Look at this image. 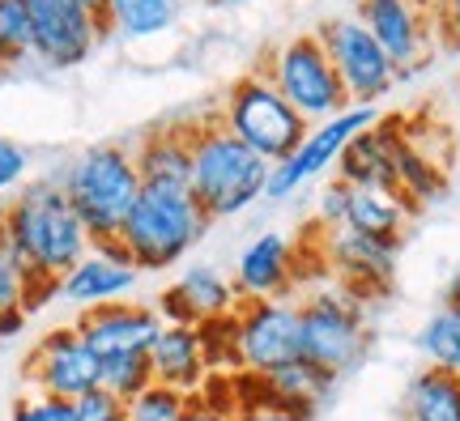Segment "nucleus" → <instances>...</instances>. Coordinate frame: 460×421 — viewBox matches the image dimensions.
Wrapping results in <instances>:
<instances>
[{"label":"nucleus","instance_id":"f257e3e1","mask_svg":"<svg viewBox=\"0 0 460 421\" xmlns=\"http://www.w3.org/2000/svg\"><path fill=\"white\" fill-rule=\"evenodd\" d=\"M0 230H4L9 251L22 268L26 311H39L43 303H51L60 290V276L94 247L77 209L68 205L60 179H34L17 196H9L0 205Z\"/></svg>","mask_w":460,"mask_h":421},{"label":"nucleus","instance_id":"f03ea898","mask_svg":"<svg viewBox=\"0 0 460 421\" xmlns=\"http://www.w3.org/2000/svg\"><path fill=\"white\" fill-rule=\"evenodd\" d=\"M68 205L77 209L90 243H119L146 179L137 171L132 145H90L60 171Z\"/></svg>","mask_w":460,"mask_h":421},{"label":"nucleus","instance_id":"7ed1b4c3","mask_svg":"<svg viewBox=\"0 0 460 421\" xmlns=\"http://www.w3.org/2000/svg\"><path fill=\"white\" fill-rule=\"evenodd\" d=\"M273 166L256 158L243 141H234L214 111L192 119V179L188 188L197 205L209 213V222H226L264 200Z\"/></svg>","mask_w":460,"mask_h":421},{"label":"nucleus","instance_id":"20e7f679","mask_svg":"<svg viewBox=\"0 0 460 421\" xmlns=\"http://www.w3.org/2000/svg\"><path fill=\"white\" fill-rule=\"evenodd\" d=\"M209 226L214 222L197 205L192 188L146 183L119 243H124L137 273H166V268H175L180 259L197 251V243L209 234Z\"/></svg>","mask_w":460,"mask_h":421},{"label":"nucleus","instance_id":"39448f33","mask_svg":"<svg viewBox=\"0 0 460 421\" xmlns=\"http://www.w3.org/2000/svg\"><path fill=\"white\" fill-rule=\"evenodd\" d=\"M214 115L222 119V128H226L234 141H243V145L252 149L256 158H264L269 166L286 162V158L307 141V132H312V124L286 102V94L264 77L261 68L234 77L226 94L217 98Z\"/></svg>","mask_w":460,"mask_h":421},{"label":"nucleus","instance_id":"423d86ee","mask_svg":"<svg viewBox=\"0 0 460 421\" xmlns=\"http://www.w3.org/2000/svg\"><path fill=\"white\" fill-rule=\"evenodd\" d=\"M298 328H303V357L332 379L349 374L371 349L367 303L337 281L315 285L298 298Z\"/></svg>","mask_w":460,"mask_h":421},{"label":"nucleus","instance_id":"0eeeda50","mask_svg":"<svg viewBox=\"0 0 460 421\" xmlns=\"http://www.w3.org/2000/svg\"><path fill=\"white\" fill-rule=\"evenodd\" d=\"M256 68L278 85L281 94H286V102H290L307 124H324L332 115H341L345 107H354L315 31L278 43Z\"/></svg>","mask_w":460,"mask_h":421},{"label":"nucleus","instance_id":"6e6552de","mask_svg":"<svg viewBox=\"0 0 460 421\" xmlns=\"http://www.w3.org/2000/svg\"><path fill=\"white\" fill-rule=\"evenodd\" d=\"M315 34H320V43L329 51L332 68H337L354 107H379L401 85V68L393 65V56L379 48V39L354 13L320 22Z\"/></svg>","mask_w":460,"mask_h":421},{"label":"nucleus","instance_id":"1a4fd4ad","mask_svg":"<svg viewBox=\"0 0 460 421\" xmlns=\"http://www.w3.org/2000/svg\"><path fill=\"white\" fill-rule=\"evenodd\" d=\"M22 9L31 22V56L51 73L82 68L107 39L102 17L82 0H22Z\"/></svg>","mask_w":460,"mask_h":421},{"label":"nucleus","instance_id":"9d476101","mask_svg":"<svg viewBox=\"0 0 460 421\" xmlns=\"http://www.w3.org/2000/svg\"><path fill=\"white\" fill-rule=\"evenodd\" d=\"M234 349L239 371L273 374L303 357V328H298V303L290 298H261L239 303L234 311Z\"/></svg>","mask_w":460,"mask_h":421},{"label":"nucleus","instance_id":"9b49d317","mask_svg":"<svg viewBox=\"0 0 460 421\" xmlns=\"http://www.w3.org/2000/svg\"><path fill=\"white\" fill-rule=\"evenodd\" d=\"M376 119H379V107H345L341 115H332V119H324V124H312L307 141H303L286 162L273 166L269 188H264V200H290V196L303 192L312 179L337 171L345 145H349L358 132L371 128Z\"/></svg>","mask_w":460,"mask_h":421},{"label":"nucleus","instance_id":"f8f14e48","mask_svg":"<svg viewBox=\"0 0 460 421\" xmlns=\"http://www.w3.org/2000/svg\"><path fill=\"white\" fill-rule=\"evenodd\" d=\"M354 17L379 39V48L393 56L401 68V82L427 68L439 22H435V0H354Z\"/></svg>","mask_w":460,"mask_h":421},{"label":"nucleus","instance_id":"ddd939ff","mask_svg":"<svg viewBox=\"0 0 460 421\" xmlns=\"http://www.w3.org/2000/svg\"><path fill=\"white\" fill-rule=\"evenodd\" d=\"M22 374L31 391H48V396H65L77 400L85 391L102 388V357L82 340V332L68 328H48L34 340V349L22 362Z\"/></svg>","mask_w":460,"mask_h":421},{"label":"nucleus","instance_id":"4468645a","mask_svg":"<svg viewBox=\"0 0 460 421\" xmlns=\"http://www.w3.org/2000/svg\"><path fill=\"white\" fill-rule=\"evenodd\" d=\"M315 247H320V259L332 273L337 285L371 303V298H384L396 281V256H401V243H388V239H371V234H358V230H320L315 234Z\"/></svg>","mask_w":460,"mask_h":421},{"label":"nucleus","instance_id":"2eb2a0df","mask_svg":"<svg viewBox=\"0 0 460 421\" xmlns=\"http://www.w3.org/2000/svg\"><path fill=\"white\" fill-rule=\"evenodd\" d=\"M230 281L243 303L290 298V290L303 281V247H295V239L281 230H264L234 256Z\"/></svg>","mask_w":460,"mask_h":421},{"label":"nucleus","instance_id":"dca6fc26","mask_svg":"<svg viewBox=\"0 0 460 421\" xmlns=\"http://www.w3.org/2000/svg\"><path fill=\"white\" fill-rule=\"evenodd\" d=\"M73 328L107 362V357H124V354H149L166 324H163V315H158V307L119 298V303H107V307L82 311L73 320Z\"/></svg>","mask_w":460,"mask_h":421},{"label":"nucleus","instance_id":"f3484780","mask_svg":"<svg viewBox=\"0 0 460 421\" xmlns=\"http://www.w3.org/2000/svg\"><path fill=\"white\" fill-rule=\"evenodd\" d=\"M239 290H234V281H230L222 268L214 264H192V268H183L163 294H158V315H163V324H183V328H200L209 324V320H226L239 311Z\"/></svg>","mask_w":460,"mask_h":421},{"label":"nucleus","instance_id":"a211bd4d","mask_svg":"<svg viewBox=\"0 0 460 421\" xmlns=\"http://www.w3.org/2000/svg\"><path fill=\"white\" fill-rule=\"evenodd\" d=\"M137 268H132L124 243H94L85 251V259H77L65 276H60V290L56 298L68 303L77 311L90 307H107V303H119L137 290Z\"/></svg>","mask_w":460,"mask_h":421},{"label":"nucleus","instance_id":"6ab92c4d","mask_svg":"<svg viewBox=\"0 0 460 421\" xmlns=\"http://www.w3.org/2000/svg\"><path fill=\"white\" fill-rule=\"evenodd\" d=\"M452 149H435L430 132L418 128V119L401 115V136H396V192L410 200L413 209L439 205L447 196V158Z\"/></svg>","mask_w":460,"mask_h":421},{"label":"nucleus","instance_id":"aec40b11","mask_svg":"<svg viewBox=\"0 0 460 421\" xmlns=\"http://www.w3.org/2000/svg\"><path fill=\"white\" fill-rule=\"evenodd\" d=\"M396 136H401V115H379L371 128L345 145L337 179H345L349 188L396 192Z\"/></svg>","mask_w":460,"mask_h":421},{"label":"nucleus","instance_id":"412c9836","mask_svg":"<svg viewBox=\"0 0 460 421\" xmlns=\"http://www.w3.org/2000/svg\"><path fill=\"white\" fill-rule=\"evenodd\" d=\"M149 371H154V383H166V388H180L188 396H200L205 383L214 379V366L205 357V345H200L197 328L183 324H166L149 349Z\"/></svg>","mask_w":460,"mask_h":421},{"label":"nucleus","instance_id":"4be33fe9","mask_svg":"<svg viewBox=\"0 0 460 421\" xmlns=\"http://www.w3.org/2000/svg\"><path fill=\"white\" fill-rule=\"evenodd\" d=\"M137 171L146 183H180L188 188L192 179V124H158L141 132V141L132 145Z\"/></svg>","mask_w":460,"mask_h":421},{"label":"nucleus","instance_id":"5701e85b","mask_svg":"<svg viewBox=\"0 0 460 421\" xmlns=\"http://www.w3.org/2000/svg\"><path fill=\"white\" fill-rule=\"evenodd\" d=\"M418 209L401 192H379V188H349V209H345V230H358L371 239L401 243Z\"/></svg>","mask_w":460,"mask_h":421},{"label":"nucleus","instance_id":"b1692460","mask_svg":"<svg viewBox=\"0 0 460 421\" xmlns=\"http://www.w3.org/2000/svg\"><path fill=\"white\" fill-rule=\"evenodd\" d=\"M180 9L183 0H107L102 26L124 43H149L180 26Z\"/></svg>","mask_w":460,"mask_h":421},{"label":"nucleus","instance_id":"393cba45","mask_svg":"<svg viewBox=\"0 0 460 421\" xmlns=\"http://www.w3.org/2000/svg\"><path fill=\"white\" fill-rule=\"evenodd\" d=\"M401 421H460V374L418 371L401 400Z\"/></svg>","mask_w":460,"mask_h":421},{"label":"nucleus","instance_id":"a878e982","mask_svg":"<svg viewBox=\"0 0 460 421\" xmlns=\"http://www.w3.org/2000/svg\"><path fill=\"white\" fill-rule=\"evenodd\" d=\"M261 379L269 383V391L278 396L281 405L298 408V413H307V417H315V408L324 405L332 396V388H337V379L324 374L320 366H312L307 357H298V362H290V366H281V371H273V374H261Z\"/></svg>","mask_w":460,"mask_h":421},{"label":"nucleus","instance_id":"bb28decb","mask_svg":"<svg viewBox=\"0 0 460 421\" xmlns=\"http://www.w3.org/2000/svg\"><path fill=\"white\" fill-rule=\"evenodd\" d=\"M418 354L435 371L460 374V307L444 303L435 315H427V324L418 328Z\"/></svg>","mask_w":460,"mask_h":421},{"label":"nucleus","instance_id":"cd10ccee","mask_svg":"<svg viewBox=\"0 0 460 421\" xmlns=\"http://www.w3.org/2000/svg\"><path fill=\"white\" fill-rule=\"evenodd\" d=\"M234 396H239V417L234 421H312L307 413L281 405L261 374H247V371L234 374Z\"/></svg>","mask_w":460,"mask_h":421},{"label":"nucleus","instance_id":"c85d7f7f","mask_svg":"<svg viewBox=\"0 0 460 421\" xmlns=\"http://www.w3.org/2000/svg\"><path fill=\"white\" fill-rule=\"evenodd\" d=\"M197 405V396H188L180 388H166V383H149L141 396H132L124 405L128 421H183Z\"/></svg>","mask_w":460,"mask_h":421},{"label":"nucleus","instance_id":"c756f323","mask_svg":"<svg viewBox=\"0 0 460 421\" xmlns=\"http://www.w3.org/2000/svg\"><path fill=\"white\" fill-rule=\"evenodd\" d=\"M154 383V371H149V354H124V357H107L102 362V388L119 396L124 405H128L132 396H141V391Z\"/></svg>","mask_w":460,"mask_h":421},{"label":"nucleus","instance_id":"7c9ffc66","mask_svg":"<svg viewBox=\"0 0 460 421\" xmlns=\"http://www.w3.org/2000/svg\"><path fill=\"white\" fill-rule=\"evenodd\" d=\"M31 56V22L22 0H0V68H17Z\"/></svg>","mask_w":460,"mask_h":421},{"label":"nucleus","instance_id":"2f4dec72","mask_svg":"<svg viewBox=\"0 0 460 421\" xmlns=\"http://www.w3.org/2000/svg\"><path fill=\"white\" fill-rule=\"evenodd\" d=\"M9 421H77V417H73V400H65V396L26 391V396H17L13 400Z\"/></svg>","mask_w":460,"mask_h":421},{"label":"nucleus","instance_id":"473e14b6","mask_svg":"<svg viewBox=\"0 0 460 421\" xmlns=\"http://www.w3.org/2000/svg\"><path fill=\"white\" fill-rule=\"evenodd\" d=\"M345 209H349V183H345V179H329V183L320 188V200H315V226L341 230Z\"/></svg>","mask_w":460,"mask_h":421},{"label":"nucleus","instance_id":"72a5a7b5","mask_svg":"<svg viewBox=\"0 0 460 421\" xmlns=\"http://www.w3.org/2000/svg\"><path fill=\"white\" fill-rule=\"evenodd\" d=\"M73 417L77 421H124V400L111 396L107 388H94L73 400Z\"/></svg>","mask_w":460,"mask_h":421},{"label":"nucleus","instance_id":"f704fd0d","mask_svg":"<svg viewBox=\"0 0 460 421\" xmlns=\"http://www.w3.org/2000/svg\"><path fill=\"white\" fill-rule=\"evenodd\" d=\"M31 175V149L9 141V136H0V196L22 188Z\"/></svg>","mask_w":460,"mask_h":421},{"label":"nucleus","instance_id":"c9c22d12","mask_svg":"<svg viewBox=\"0 0 460 421\" xmlns=\"http://www.w3.org/2000/svg\"><path fill=\"white\" fill-rule=\"evenodd\" d=\"M13 307H26L22 303V268H17L13 251H9V239L0 230V311H13Z\"/></svg>","mask_w":460,"mask_h":421},{"label":"nucleus","instance_id":"e433bc0d","mask_svg":"<svg viewBox=\"0 0 460 421\" xmlns=\"http://www.w3.org/2000/svg\"><path fill=\"white\" fill-rule=\"evenodd\" d=\"M435 22H439V39L460 48V0H435Z\"/></svg>","mask_w":460,"mask_h":421},{"label":"nucleus","instance_id":"4c0bfd02","mask_svg":"<svg viewBox=\"0 0 460 421\" xmlns=\"http://www.w3.org/2000/svg\"><path fill=\"white\" fill-rule=\"evenodd\" d=\"M26 320H31V311L26 307H13V311H0V340L17 337L22 328H26Z\"/></svg>","mask_w":460,"mask_h":421},{"label":"nucleus","instance_id":"58836bf2","mask_svg":"<svg viewBox=\"0 0 460 421\" xmlns=\"http://www.w3.org/2000/svg\"><path fill=\"white\" fill-rule=\"evenodd\" d=\"M183 421H234V417H230V413H222V408H214V405H205V400H197V405H192V413H188Z\"/></svg>","mask_w":460,"mask_h":421},{"label":"nucleus","instance_id":"ea45409f","mask_svg":"<svg viewBox=\"0 0 460 421\" xmlns=\"http://www.w3.org/2000/svg\"><path fill=\"white\" fill-rule=\"evenodd\" d=\"M444 303H447V307H460V264H456V268H452V276H447Z\"/></svg>","mask_w":460,"mask_h":421},{"label":"nucleus","instance_id":"a19ab883","mask_svg":"<svg viewBox=\"0 0 460 421\" xmlns=\"http://www.w3.org/2000/svg\"><path fill=\"white\" fill-rule=\"evenodd\" d=\"M205 4H209V9H247V4H252V0H205Z\"/></svg>","mask_w":460,"mask_h":421},{"label":"nucleus","instance_id":"79ce46f5","mask_svg":"<svg viewBox=\"0 0 460 421\" xmlns=\"http://www.w3.org/2000/svg\"><path fill=\"white\" fill-rule=\"evenodd\" d=\"M82 4H85V9H94V13H107V0H82Z\"/></svg>","mask_w":460,"mask_h":421},{"label":"nucleus","instance_id":"37998d69","mask_svg":"<svg viewBox=\"0 0 460 421\" xmlns=\"http://www.w3.org/2000/svg\"><path fill=\"white\" fill-rule=\"evenodd\" d=\"M456 111H460V82H456Z\"/></svg>","mask_w":460,"mask_h":421},{"label":"nucleus","instance_id":"c03bdc74","mask_svg":"<svg viewBox=\"0 0 460 421\" xmlns=\"http://www.w3.org/2000/svg\"><path fill=\"white\" fill-rule=\"evenodd\" d=\"M124 421H128V417H124Z\"/></svg>","mask_w":460,"mask_h":421}]
</instances>
